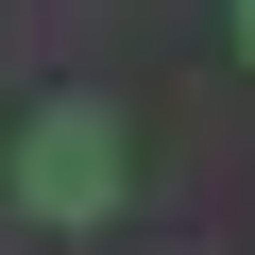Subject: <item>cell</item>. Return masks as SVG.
Wrapping results in <instances>:
<instances>
[{"mask_svg":"<svg viewBox=\"0 0 255 255\" xmlns=\"http://www.w3.org/2000/svg\"><path fill=\"white\" fill-rule=\"evenodd\" d=\"M221 17H238V51H255V0H221Z\"/></svg>","mask_w":255,"mask_h":255,"instance_id":"obj_2","label":"cell"},{"mask_svg":"<svg viewBox=\"0 0 255 255\" xmlns=\"http://www.w3.org/2000/svg\"><path fill=\"white\" fill-rule=\"evenodd\" d=\"M17 204H34V221H119V102H102V85L34 102V136H17Z\"/></svg>","mask_w":255,"mask_h":255,"instance_id":"obj_1","label":"cell"}]
</instances>
